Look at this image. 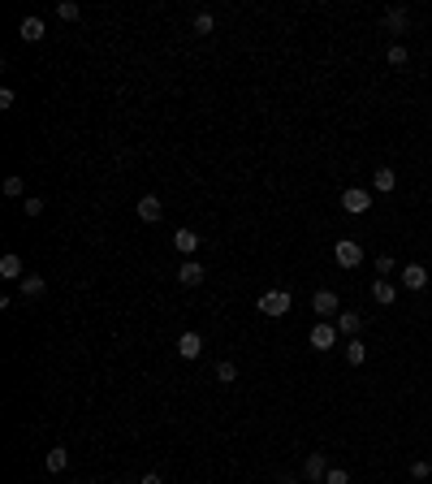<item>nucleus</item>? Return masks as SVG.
Returning <instances> with one entry per match:
<instances>
[{
  "label": "nucleus",
  "mask_w": 432,
  "mask_h": 484,
  "mask_svg": "<svg viewBox=\"0 0 432 484\" xmlns=\"http://www.w3.org/2000/svg\"><path fill=\"white\" fill-rule=\"evenodd\" d=\"M363 359H367V346L359 342V337H350V342H346V363H355V367H359Z\"/></svg>",
  "instance_id": "nucleus-20"
},
{
  "label": "nucleus",
  "mask_w": 432,
  "mask_h": 484,
  "mask_svg": "<svg viewBox=\"0 0 432 484\" xmlns=\"http://www.w3.org/2000/svg\"><path fill=\"white\" fill-rule=\"evenodd\" d=\"M277 484H298V480H294V476H281V480H277Z\"/></svg>",
  "instance_id": "nucleus-32"
},
{
  "label": "nucleus",
  "mask_w": 432,
  "mask_h": 484,
  "mask_svg": "<svg viewBox=\"0 0 432 484\" xmlns=\"http://www.w3.org/2000/svg\"><path fill=\"white\" fill-rule=\"evenodd\" d=\"M138 216H143V221H160V216H165V203H160V195H143V199H138Z\"/></svg>",
  "instance_id": "nucleus-14"
},
{
  "label": "nucleus",
  "mask_w": 432,
  "mask_h": 484,
  "mask_svg": "<svg viewBox=\"0 0 432 484\" xmlns=\"http://www.w3.org/2000/svg\"><path fill=\"white\" fill-rule=\"evenodd\" d=\"M398 281H402L407 290H424V285H428V268H424V264H407Z\"/></svg>",
  "instance_id": "nucleus-9"
},
{
  "label": "nucleus",
  "mask_w": 432,
  "mask_h": 484,
  "mask_svg": "<svg viewBox=\"0 0 432 484\" xmlns=\"http://www.w3.org/2000/svg\"><path fill=\"white\" fill-rule=\"evenodd\" d=\"M393 268H398V260H393V255H376V272H380V277H389Z\"/></svg>",
  "instance_id": "nucleus-28"
},
{
  "label": "nucleus",
  "mask_w": 432,
  "mask_h": 484,
  "mask_svg": "<svg viewBox=\"0 0 432 484\" xmlns=\"http://www.w3.org/2000/svg\"><path fill=\"white\" fill-rule=\"evenodd\" d=\"M138 484H165V480H160V472H147V476H143Z\"/></svg>",
  "instance_id": "nucleus-31"
},
{
  "label": "nucleus",
  "mask_w": 432,
  "mask_h": 484,
  "mask_svg": "<svg viewBox=\"0 0 432 484\" xmlns=\"http://www.w3.org/2000/svg\"><path fill=\"white\" fill-rule=\"evenodd\" d=\"M212 30H216L212 13H195V35H212Z\"/></svg>",
  "instance_id": "nucleus-23"
},
{
  "label": "nucleus",
  "mask_w": 432,
  "mask_h": 484,
  "mask_svg": "<svg viewBox=\"0 0 432 484\" xmlns=\"http://www.w3.org/2000/svg\"><path fill=\"white\" fill-rule=\"evenodd\" d=\"M43 467H48V472H65V467H70V450H65V445H56V450H48V458H43Z\"/></svg>",
  "instance_id": "nucleus-16"
},
{
  "label": "nucleus",
  "mask_w": 432,
  "mask_h": 484,
  "mask_svg": "<svg viewBox=\"0 0 432 484\" xmlns=\"http://www.w3.org/2000/svg\"><path fill=\"white\" fill-rule=\"evenodd\" d=\"M411 476H415V480H428V476H432V463H428V458H415V463H411Z\"/></svg>",
  "instance_id": "nucleus-26"
},
{
  "label": "nucleus",
  "mask_w": 432,
  "mask_h": 484,
  "mask_svg": "<svg viewBox=\"0 0 432 484\" xmlns=\"http://www.w3.org/2000/svg\"><path fill=\"white\" fill-rule=\"evenodd\" d=\"M311 312L320 320H333V316H342V303H338L333 290H316V294H311Z\"/></svg>",
  "instance_id": "nucleus-3"
},
{
  "label": "nucleus",
  "mask_w": 432,
  "mask_h": 484,
  "mask_svg": "<svg viewBox=\"0 0 432 484\" xmlns=\"http://www.w3.org/2000/svg\"><path fill=\"white\" fill-rule=\"evenodd\" d=\"M367 208H372V190H363V186H346V190H342V212L363 216Z\"/></svg>",
  "instance_id": "nucleus-2"
},
{
  "label": "nucleus",
  "mask_w": 432,
  "mask_h": 484,
  "mask_svg": "<svg viewBox=\"0 0 432 484\" xmlns=\"http://www.w3.org/2000/svg\"><path fill=\"white\" fill-rule=\"evenodd\" d=\"M325 484H350V472H346V467H329Z\"/></svg>",
  "instance_id": "nucleus-27"
},
{
  "label": "nucleus",
  "mask_w": 432,
  "mask_h": 484,
  "mask_svg": "<svg viewBox=\"0 0 432 484\" xmlns=\"http://www.w3.org/2000/svg\"><path fill=\"white\" fill-rule=\"evenodd\" d=\"M0 277L22 281V260H18V255H0Z\"/></svg>",
  "instance_id": "nucleus-18"
},
{
  "label": "nucleus",
  "mask_w": 432,
  "mask_h": 484,
  "mask_svg": "<svg viewBox=\"0 0 432 484\" xmlns=\"http://www.w3.org/2000/svg\"><path fill=\"white\" fill-rule=\"evenodd\" d=\"M178 354H182V359H199V354H203V337L199 333H182L178 337Z\"/></svg>",
  "instance_id": "nucleus-10"
},
{
  "label": "nucleus",
  "mask_w": 432,
  "mask_h": 484,
  "mask_svg": "<svg viewBox=\"0 0 432 484\" xmlns=\"http://www.w3.org/2000/svg\"><path fill=\"white\" fill-rule=\"evenodd\" d=\"M302 476H307L311 484H325V476H329V458L320 454V450H311L307 463H302Z\"/></svg>",
  "instance_id": "nucleus-6"
},
{
  "label": "nucleus",
  "mask_w": 432,
  "mask_h": 484,
  "mask_svg": "<svg viewBox=\"0 0 432 484\" xmlns=\"http://www.w3.org/2000/svg\"><path fill=\"white\" fill-rule=\"evenodd\" d=\"M18 35H22L26 43H39V39H43V18H35V13H30V18H22V22H18Z\"/></svg>",
  "instance_id": "nucleus-11"
},
{
  "label": "nucleus",
  "mask_w": 432,
  "mask_h": 484,
  "mask_svg": "<svg viewBox=\"0 0 432 484\" xmlns=\"http://www.w3.org/2000/svg\"><path fill=\"white\" fill-rule=\"evenodd\" d=\"M216 381H220V385H234V381H238V367H234L229 359H220V363H216Z\"/></svg>",
  "instance_id": "nucleus-21"
},
{
  "label": "nucleus",
  "mask_w": 432,
  "mask_h": 484,
  "mask_svg": "<svg viewBox=\"0 0 432 484\" xmlns=\"http://www.w3.org/2000/svg\"><path fill=\"white\" fill-rule=\"evenodd\" d=\"M407 61H411V52H407V43H393V48H389V65H393V70H402V65H407Z\"/></svg>",
  "instance_id": "nucleus-22"
},
{
  "label": "nucleus",
  "mask_w": 432,
  "mask_h": 484,
  "mask_svg": "<svg viewBox=\"0 0 432 484\" xmlns=\"http://www.w3.org/2000/svg\"><path fill=\"white\" fill-rule=\"evenodd\" d=\"M333 255H338V264H342V268H359V264H363V247H359L355 238H338Z\"/></svg>",
  "instance_id": "nucleus-4"
},
{
  "label": "nucleus",
  "mask_w": 432,
  "mask_h": 484,
  "mask_svg": "<svg viewBox=\"0 0 432 484\" xmlns=\"http://www.w3.org/2000/svg\"><path fill=\"white\" fill-rule=\"evenodd\" d=\"M43 290H48V281L35 277V272H26V277H22V299H39Z\"/></svg>",
  "instance_id": "nucleus-19"
},
{
  "label": "nucleus",
  "mask_w": 432,
  "mask_h": 484,
  "mask_svg": "<svg viewBox=\"0 0 432 484\" xmlns=\"http://www.w3.org/2000/svg\"><path fill=\"white\" fill-rule=\"evenodd\" d=\"M178 281H182V285H190V290L203 285V264H199V260H186V264L178 268Z\"/></svg>",
  "instance_id": "nucleus-12"
},
{
  "label": "nucleus",
  "mask_w": 432,
  "mask_h": 484,
  "mask_svg": "<svg viewBox=\"0 0 432 484\" xmlns=\"http://www.w3.org/2000/svg\"><path fill=\"white\" fill-rule=\"evenodd\" d=\"M255 307H260L264 316H273V320H281L285 312L294 307V299H290V290H264L260 299H255Z\"/></svg>",
  "instance_id": "nucleus-1"
},
{
  "label": "nucleus",
  "mask_w": 432,
  "mask_h": 484,
  "mask_svg": "<svg viewBox=\"0 0 432 484\" xmlns=\"http://www.w3.org/2000/svg\"><path fill=\"white\" fill-rule=\"evenodd\" d=\"M56 18L61 22H74L78 18V5H74V0H56Z\"/></svg>",
  "instance_id": "nucleus-24"
},
{
  "label": "nucleus",
  "mask_w": 432,
  "mask_h": 484,
  "mask_svg": "<svg viewBox=\"0 0 432 484\" xmlns=\"http://www.w3.org/2000/svg\"><path fill=\"white\" fill-rule=\"evenodd\" d=\"M173 247H178L186 260H195V255H199V234L195 230H178V234H173Z\"/></svg>",
  "instance_id": "nucleus-7"
},
{
  "label": "nucleus",
  "mask_w": 432,
  "mask_h": 484,
  "mask_svg": "<svg viewBox=\"0 0 432 484\" xmlns=\"http://www.w3.org/2000/svg\"><path fill=\"white\" fill-rule=\"evenodd\" d=\"M13 100H18V95H13V87L0 91V108H13Z\"/></svg>",
  "instance_id": "nucleus-30"
},
{
  "label": "nucleus",
  "mask_w": 432,
  "mask_h": 484,
  "mask_svg": "<svg viewBox=\"0 0 432 484\" xmlns=\"http://www.w3.org/2000/svg\"><path fill=\"white\" fill-rule=\"evenodd\" d=\"M307 342H311V350H333V346H338V325L320 320V325L307 333Z\"/></svg>",
  "instance_id": "nucleus-5"
},
{
  "label": "nucleus",
  "mask_w": 432,
  "mask_h": 484,
  "mask_svg": "<svg viewBox=\"0 0 432 484\" xmlns=\"http://www.w3.org/2000/svg\"><path fill=\"white\" fill-rule=\"evenodd\" d=\"M393 186H398V173H393V169H376V173H372V190H380V195H389Z\"/></svg>",
  "instance_id": "nucleus-17"
},
{
  "label": "nucleus",
  "mask_w": 432,
  "mask_h": 484,
  "mask_svg": "<svg viewBox=\"0 0 432 484\" xmlns=\"http://www.w3.org/2000/svg\"><path fill=\"white\" fill-rule=\"evenodd\" d=\"M359 329H363V316L359 312H342L338 316V333L342 337H359Z\"/></svg>",
  "instance_id": "nucleus-15"
},
{
  "label": "nucleus",
  "mask_w": 432,
  "mask_h": 484,
  "mask_svg": "<svg viewBox=\"0 0 432 484\" xmlns=\"http://www.w3.org/2000/svg\"><path fill=\"white\" fill-rule=\"evenodd\" d=\"M407 26H411V13L407 9H389L385 13V30H389V35H407Z\"/></svg>",
  "instance_id": "nucleus-13"
},
{
  "label": "nucleus",
  "mask_w": 432,
  "mask_h": 484,
  "mask_svg": "<svg viewBox=\"0 0 432 484\" xmlns=\"http://www.w3.org/2000/svg\"><path fill=\"white\" fill-rule=\"evenodd\" d=\"M22 190H26V182H22L18 173H13V177H5V195H9V199H18Z\"/></svg>",
  "instance_id": "nucleus-25"
},
{
  "label": "nucleus",
  "mask_w": 432,
  "mask_h": 484,
  "mask_svg": "<svg viewBox=\"0 0 432 484\" xmlns=\"http://www.w3.org/2000/svg\"><path fill=\"white\" fill-rule=\"evenodd\" d=\"M393 299H398V285H393L389 277H376V281H372V303H380V307H389Z\"/></svg>",
  "instance_id": "nucleus-8"
},
{
  "label": "nucleus",
  "mask_w": 432,
  "mask_h": 484,
  "mask_svg": "<svg viewBox=\"0 0 432 484\" xmlns=\"http://www.w3.org/2000/svg\"><path fill=\"white\" fill-rule=\"evenodd\" d=\"M22 212H26V216H39V212H43V199H35V195H26V203H22Z\"/></svg>",
  "instance_id": "nucleus-29"
}]
</instances>
